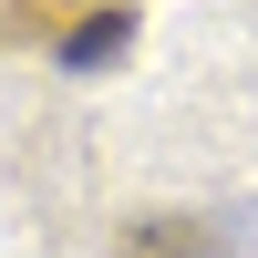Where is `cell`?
Masks as SVG:
<instances>
[{
    "label": "cell",
    "mask_w": 258,
    "mask_h": 258,
    "mask_svg": "<svg viewBox=\"0 0 258 258\" xmlns=\"http://www.w3.org/2000/svg\"><path fill=\"white\" fill-rule=\"evenodd\" d=\"M124 41H135V11H62L52 52L73 62V73H103V62H124Z\"/></svg>",
    "instance_id": "cell-1"
},
{
    "label": "cell",
    "mask_w": 258,
    "mask_h": 258,
    "mask_svg": "<svg viewBox=\"0 0 258 258\" xmlns=\"http://www.w3.org/2000/svg\"><path fill=\"white\" fill-rule=\"evenodd\" d=\"M114 258H217V238L186 227V217H145L135 238H114Z\"/></svg>",
    "instance_id": "cell-2"
}]
</instances>
